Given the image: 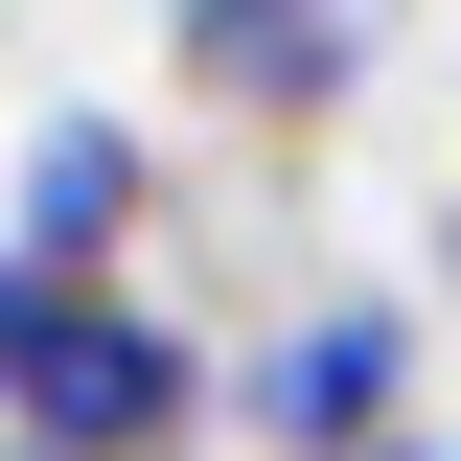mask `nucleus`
<instances>
[{
  "label": "nucleus",
  "instance_id": "nucleus-1",
  "mask_svg": "<svg viewBox=\"0 0 461 461\" xmlns=\"http://www.w3.org/2000/svg\"><path fill=\"white\" fill-rule=\"evenodd\" d=\"M230 438H254V461H393L415 438V300L393 277L277 300V323L230 346Z\"/></svg>",
  "mask_w": 461,
  "mask_h": 461
},
{
  "label": "nucleus",
  "instance_id": "nucleus-2",
  "mask_svg": "<svg viewBox=\"0 0 461 461\" xmlns=\"http://www.w3.org/2000/svg\"><path fill=\"white\" fill-rule=\"evenodd\" d=\"M208 415H230L208 323L139 277V300H69V323H47V369H23V415H0V438H47V461H185Z\"/></svg>",
  "mask_w": 461,
  "mask_h": 461
},
{
  "label": "nucleus",
  "instance_id": "nucleus-3",
  "mask_svg": "<svg viewBox=\"0 0 461 461\" xmlns=\"http://www.w3.org/2000/svg\"><path fill=\"white\" fill-rule=\"evenodd\" d=\"M0 254H47L69 300H139V254H162V115L47 93V115H23V162H0Z\"/></svg>",
  "mask_w": 461,
  "mask_h": 461
},
{
  "label": "nucleus",
  "instance_id": "nucleus-4",
  "mask_svg": "<svg viewBox=\"0 0 461 461\" xmlns=\"http://www.w3.org/2000/svg\"><path fill=\"white\" fill-rule=\"evenodd\" d=\"M162 93L185 115H254V139H323V115L369 93V23H346V0H185Z\"/></svg>",
  "mask_w": 461,
  "mask_h": 461
},
{
  "label": "nucleus",
  "instance_id": "nucleus-5",
  "mask_svg": "<svg viewBox=\"0 0 461 461\" xmlns=\"http://www.w3.org/2000/svg\"><path fill=\"white\" fill-rule=\"evenodd\" d=\"M47 323H69V277H47V254H0V415H23V369H47Z\"/></svg>",
  "mask_w": 461,
  "mask_h": 461
},
{
  "label": "nucleus",
  "instance_id": "nucleus-6",
  "mask_svg": "<svg viewBox=\"0 0 461 461\" xmlns=\"http://www.w3.org/2000/svg\"><path fill=\"white\" fill-rule=\"evenodd\" d=\"M393 461H461V438H438V415H415V438H393Z\"/></svg>",
  "mask_w": 461,
  "mask_h": 461
},
{
  "label": "nucleus",
  "instance_id": "nucleus-7",
  "mask_svg": "<svg viewBox=\"0 0 461 461\" xmlns=\"http://www.w3.org/2000/svg\"><path fill=\"white\" fill-rule=\"evenodd\" d=\"M0 461H47V438H0Z\"/></svg>",
  "mask_w": 461,
  "mask_h": 461
},
{
  "label": "nucleus",
  "instance_id": "nucleus-8",
  "mask_svg": "<svg viewBox=\"0 0 461 461\" xmlns=\"http://www.w3.org/2000/svg\"><path fill=\"white\" fill-rule=\"evenodd\" d=\"M438 438H461V415H438Z\"/></svg>",
  "mask_w": 461,
  "mask_h": 461
}]
</instances>
